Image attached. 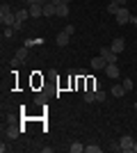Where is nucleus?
<instances>
[{"mask_svg": "<svg viewBox=\"0 0 137 153\" xmlns=\"http://www.w3.org/2000/svg\"><path fill=\"white\" fill-rule=\"evenodd\" d=\"M25 48H32V46H44V37H39V39H25Z\"/></svg>", "mask_w": 137, "mask_h": 153, "instance_id": "13", "label": "nucleus"}, {"mask_svg": "<svg viewBox=\"0 0 137 153\" xmlns=\"http://www.w3.org/2000/svg\"><path fill=\"white\" fill-rule=\"evenodd\" d=\"M112 94L117 96V98H121V96L126 94V87L124 85H114V87H112Z\"/></svg>", "mask_w": 137, "mask_h": 153, "instance_id": "14", "label": "nucleus"}, {"mask_svg": "<svg viewBox=\"0 0 137 153\" xmlns=\"http://www.w3.org/2000/svg\"><path fill=\"white\" fill-rule=\"evenodd\" d=\"M69 39H71V34H66V32H59V34H57V46H59V48H64V46L69 44Z\"/></svg>", "mask_w": 137, "mask_h": 153, "instance_id": "11", "label": "nucleus"}, {"mask_svg": "<svg viewBox=\"0 0 137 153\" xmlns=\"http://www.w3.org/2000/svg\"><path fill=\"white\" fill-rule=\"evenodd\" d=\"M64 32H66V34H73V32H76V27H73V25H66Z\"/></svg>", "mask_w": 137, "mask_h": 153, "instance_id": "24", "label": "nucleus"}, {"mask_svg": "<svg viewBox=\"0 0 137 153\" xmlns=\"http://www.w3.org/2000/svg\"><path fill=\"white\" fill-rule=\"evenodd\" d=\"M135 110H137V103H135Z\"/></svg>", "mask_w": 137, "mask_h": 153, "instance_id": "28", "label": "nucleus"}, {"mask_svg": "<svg viewBox=\"0 0 137 153\" xmlns=\"http://www.w3.org/2000/svg\"><path fill=\"white\" fill-rule=\"evenodd\" d=\"M119 9H121V5H117V2H114V0H112L110 5H107V12H110V14H117Z\"/></svg>", "mask_w": 137, "mask_h": 153, "instance_id": "17", "label": "nucleus"}, {"mask_svg": "<svg viewBox=\"0 0 137 153\" xmlns=\"http://www.w3.org/2000/svg\"><path fill=\"white\" fill-rule=\"evenodd\" d=\"M105 66H107V62H105L103 55H96V57L91 59V69H96V71H105Z\"/></svg>", "mask_w": 137, "mask_h": 153, "instance_id": "5", "label": "nucleus"}, {"mask_svg": "<svg viewBox=\"0 0 137 153\" xmlns=\"http://www.w3.org/2000/svg\"><path fill=\"white\" fill-rule=\"evenodd\" d=\"M130 21H133V25H137V16H133V19H130Z\"/></svg>", "mask_w": 137, "mask_h": 153, "instance_id": "26", "label": "nucleus"}, {"mask_svg": "<svg viewBox=\"0 0 137 153\" xmlns=\"http://www.w3.org/2000/svg\"><path fill=\"white\" fill-rule=\"evenodd\" d=\"M55 12H57V5H55V2H46L44 5V16H55Z\"/></svg>", "mask_w": 137, "mask_h": 153, "instance_id": "9", "label": "nucleus"}, {"mask_svg": "<svg viewBox=\"0 0 137 153\" xmlns=\"http://www.w3.org/2000/svg\"><path fill=\"white\" fill-rule=\"evenodd\" d=\"M55 16H57V19H66V16H69V5H57Z\"/></svg>", "mask_w": 137, "mask_h": 153, "instance_id": "12", "label": "nucleus"}, {"mask_svg": "<svg viewBox=\"0 0 137 153\" xmlns=\"http://www.w3.org/2000/svg\"><path fill=\"white\" fill-rule=\"evenodd\" d=\"M50 2H55V5H69L71 0H50Z\"/></svg>", "mask_w": 137, "mask_h": 153, "instance_id": "23", "label": "nucleus"}, {"mask_svg": "<svg viewBox=\"0 0 137 153\" xmlns=\"http://www.w3.org/2000/svg\"><path fill=\"white\" fill-rule=\"evenodd\" d=\"M133 144H135V140H133L130 135H124V137H121V140H119V149H121V151H133Z\"/></svg>", "mask_w": 137, "mask_h": 153, "instance_id": "4", "label": "nucleus"}, {"mask_svg": "<svg viewBox=\"0 0 137 153\" xmlns=\"http://www.w3.org/2000/svg\"><path fill=\"white\" fill-rule=\"evenodd\" d=\"M27 9H30V16H32V19H39V16H44V5H30Z\"/></svg>", "mask_w": 137, "mask_h": 153, "instance_id": "7", "label": "nucleus"}, {"mask_svg": "<svg viewBox=\"0 0 137 153\" xmlns=\"http://www.w3.org/2000/svg\"><path fill=\"white\" fill-rule=\"evenodd\" d=\"M114 2H117V5H121V7H126V2H128V0H114Z\"/></svg>", "mask_w": 137, "mask_h": 153, "instance_id": "25", "label": "nucleus"}, {"mask_svg": "<svg viewBox=\"0 0 137 153\" xmlns=\"http://www.w3.org/2000/svg\"><path fill=\"white\" fill-rule=\"evenodd\" d=\"M27 51H30V48H25V46H23V48H19L16 57H19V59H25V57H27Z\"/></svg>", "mask_w": 137, "mask_h": 153, "instance_id": "18", "label": "nucleus"}, {"mask_svg": "<svg viewBox=\"0 0 137 153\" xmlns=\"http://www.w3.org/2000/svg\"><path fill=\"white\" fill-rule=\"evenodd\" d=\"M82 101H85V103H91V101H96V91H94V89L85 91V94H82Z\"/></svg>", "mask_w": 137, "mask_h": 153, "instance_id": "15", "label": "nucleus"}, {"mask_svg": "<svg viewBox=\"0 0 137 153\" xmlns=\"http://www.w3.org/2000/svg\"><path fill=\"white\" fill-rule=\"evenodd\" d=\"M124 87H126V91L133 89V80H130V78H126V80H124Z\"/></svg>", "mask_w": 137, "mask_h": 153, "instance_id": "22", "label": "nucleus"}, {"mask_svg": "<svg viewBox=\"0 0 137 153\" xmlns=\"http://www.w3.org/2000/svg\"><path fill=\"white\" fill-rule=\"evenodd\" d=\"M87 153H101V146H96V144H89V146H85Z\"/></svg>", "mask_w": 137, "mask_h": 153, "instance_id": "20", "label": "nucleus"}, {"mask_svg": "<svg viewBox=\"0 0 137 153\" xmlns=\"http://www.w3.org/2000/svg\"><path fill=\"white\" fill-rule=\"evenodd\" d=\"M14 32H16L14 27H5V32H2V37H5V39H14Z\"/></svg>", "mask_w": 137, "mask_h": 153, "instance_id": "19", "label": "nucleus"}, {"mask_svg": "<svg viewBox=\"0 0 137 153\" xmlns=\"http://www.w3.org/2000/svg\"><path fill=\"white\" fill-rule=\"evenodd\" d=\"M96 101H98V103H103V101H105V91L96 89Z\"/></svg>", "mask_w": 137, "mask_h": 153, "instance_id": "21", "label": "nucleus"}, {"mask_svg": "<svg viewBox=\"0 0 137 153\" xmlns=\"http://www.w3.org/2000/svg\"><path fill=\"white\" fill-rule=\"evenodd\" d=\"M19 135H21V128L19 126H7V137H9V140H16Z\"/></svg>", "mask_w": 137, "mask_h": 153, "instance_id": "10", "label": "nucleus"}, {"mask_svg": "<svg viewBox=\"0 0 137 153\" xmlns=\"http://www.w3.org/2000/svg\"><path fill=\"white\" fill-rule=\"evenodd\" d=\"M133 153H137V142H135V144H133Z\"/></svg>", "mask_w": 137, "mask_h": 153, "instance_id": "27", "label": "nucleus"}, {"mask_svg": "<svg viewBox=\"0 0 137 153\" xmlns=\"http://www.w3.org/2000/svg\"><path fill=\"white\" fill-rule=\"evenodd\" d=\"M14 21H16V14L12 12V7L2 5V7H0V23H2V27H12Z\"/></svg>", "mask_w": 137, "mask_h": 153, "instance_id": "1", "label": "nucleus"}, {"mask_svg": "<svg viewBox=\"0 0 137 153\" xmlns=\"http://www.w3.org/2000/svg\"><path fill=\"white\" fill-rule=\"evenodd\" d=\"M98 55H103V57H105V62H107V64H117V53L112 51L110 46H103V48L98 51Z\"/></svg>", "mask_w": 137, "mask_h": 153, "instance_id": "3", "label": "nucleus"}, {"mask_svg": "<svg viewBox=\"0 0 137 153\" xmlns=\"http://www.w3.org/2000/svg\"><path fill=\"white\" fill-rule=\"evenodd\" d=\"M105 76L107 78H119V66L117 64H107V66H105Z\"/></svg>", "mask_w": 137, "mask_h": 153, "instance_id": "8", "label": "nucleus"}, {"mask_svg": "<svg viewBox=\"0 0 137 153\" xmlns=\"http://www.w3.org/2000/svg\"><path fill=\"white\" fill-rule=\"evenodd\" d=\"M114 19H117V23H119V25H126V23H128V21L133 19V14L128 12V7H121V9H119V12L114 14Z\"/></svg>", "mask_w": 137, "mask_h": 153, "instance_id": "2", "label": "nucleus"}, {"mask_svg": "<svg viewBox=\"0 0 137 153\" xmlns=\"http://www.w3.org/2000/svg\"><path fill=\"white\" fill-rule=\"evenodd\" d=\"M69 151H71V153H82V151H85V146H82L80 142H73L71 146H69Z\"/></svg>", "mask_w": 137, "mask_h": 153, "instance_id": "16", "label": "nucleus"}, {"mask_svg": "<svg viewBox=\"0 0 137 153\" xmlns=\"http://www.w3.org/2000/svg\"><path fill=\"white\" fill-rule=\"evenodd\" d=\"M110 48H112V51H114V53L119 55V53H124V48H126V41H124L121 37H117L114 41H112V46H110Z\"/></svg>", "mask_w": 137, "mask_h": 153, "instance_id": "6", "label": "nucleus"}]
</instances>
